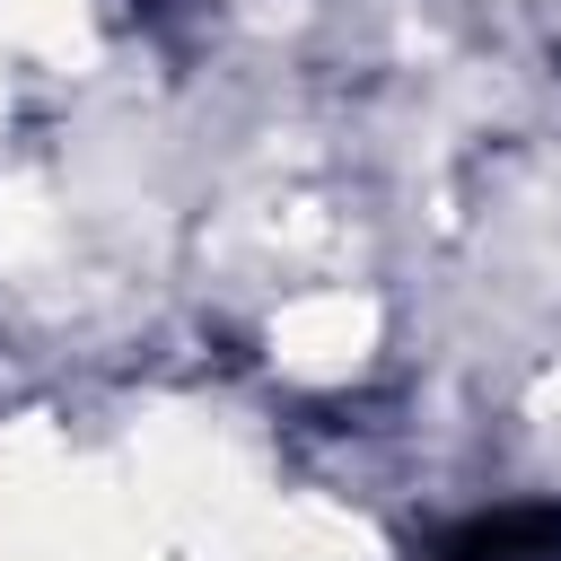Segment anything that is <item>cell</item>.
<instances>
[{
    "label": "cell",
    "instance_id": "6da1fadb",
    "mask_svg": "<svg viewBox=\"0 0 561 561\" xmlns=\"http://www.w3.org/2000/svg\"><path fill=\"white\" fill-rule=\"evenodd\" d=\"M430 561H561V500H500L438 535Z\"/></svg>",
    "mask_w": 561,
    "mask_h": 561
},
{
    "label": "cell",
    "instance_id": "7a4b0ae2",
    "mask_svg": "<svg viewBox=\"0 0 561 561\" xmlns=\"http://www.w3.org/2000/svg\"><path fill=\"white\" fill-rule=\"evenodd\" d=\"M552 61H561V53H552Z\"/></svg>",
    "mask_w": 561,
    "mask_h": 561
}]
</instances>
